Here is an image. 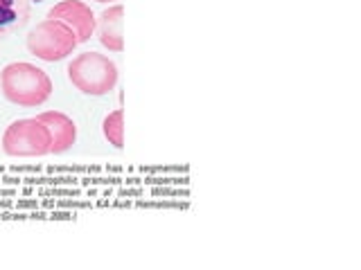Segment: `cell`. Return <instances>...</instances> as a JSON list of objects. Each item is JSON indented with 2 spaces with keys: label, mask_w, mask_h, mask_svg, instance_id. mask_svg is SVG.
Wrapping results in <instances>:
<instances>
[{
  "label": "cell",
  "mask_w": 361,
  "mask_h": 270,
  "mask_svg": "<svg viewBox=\"0 0 361 270\" xmlns=\"http://www.w3.org/2000/svg\"><path fill=\"white\" fill-rule=\"evenodd\" d=\"M0 90L11 104L20 108H37L50 99L52 79L39 65L14 61L0 70Z\"/></svg>",
  "instance_id": "6da1fadb"
},
{
  "label": "cell",
  "mask_w": 361,
  "mask_h": 270,
  "mask_svg": "<svg viewBox=\"0 0 361 270\" xmlns=\"http://www.w3.org/2000/svg\"><path fill=\"white\" fill-rule=\"evenodd\" d=\"M68 82L90 97L109 95L118 86V65L106 54L82 52L66 65Z\"/></svg>",
  "instance_id": "7a4b0ae2"
},
{
  "label": "cell",
  "mask_w": 361,
  "mask_h": 270,
  "mask_svg": "<svg viewBox=\"0 0 361 270\" xmlns=\"http://www.w3.org/2000/svg\"><path fill=\"white\" fill-rule=\"evenodd\" d=\"M77 45L79 43H77L75 32L68 27L66 22L56 18H43L41 22H37V27H34L25 39L27 52L48 63L66 59L68 54H73Z\"/></svg>",
  "instance_id": "3957f363"
},
{
  "label": "cell",
  "mask_w": 361,
  "mask_h": 270,
  "mask_svg": "<svg viewBox=\"0 0 361 270\" xmlns=\"http://www.w3.org/2000/svg\"><path fill=\"white\" fill-rule=\"evenodd\" d=\"M52 135L48 127L37 120H14L3 133V151L11 158H43L50 155Z\"/></svg>",
  "instance_id": "277c9868"
},
{
  "label": "cell",
  "mask_w": 361,
  "mask_h": 270,
  "mask_svg": "<svg viewBox=\"0 0 361 270\" xmlns=\"http://www.w3.org/2000/svg\"><path fill=\"white\" fill-rule=\"evenodd\" d=\"M45 18H56L75 32L77 43H86L95 34V14L82 0H61L48 9Z\"/></svg>",
  "instance_id": "5b68a950"
},
{
  "label": "cell",
  "mask_w": 361,
  "mask_h": 270,
  "mask_svg": "<svg viewBox=\"0 0 361 270\" xmlns=\"http://www.w3.org/2000/svg\"><path fill=\"white\" fill-rule=\"evenodd\" d=\"M37 120H41L52 135L50 153H54V155L66 153L77 142V124L73 122V117H68L66 112L45 110V112H39Z\"/></svg>",
  "instance_id": "8992f818"
},
{
  "label": "cell",
  "mask_w": 361,
  "mask_h": 270,
  "mask_svg": "<svg viewBox=\"0 0 361 270\" xmlns=\"http://www.w3.org/2000/svg\"><path fill=\"white\" fill-rule=\"evenodd\" d=\"M122 16H124V7L120 3L106 7L95 20V32L99 43L104 45L109 52H122L124 43H122Z\"/></svg>",
  "instance_id": "52a82bcc"
},
{
  "label": "cell",
  "mask_w": 361,
  "mask_h": 270,
  "mask_svg": "<svg viewBox=\"0 0 361 270\" xmlns=\"http://www.w3.org/2000/svg\"><path fill=\"white\" fill-rule=\"evenodd\" d=\"M30 22V0H0V41Z\"/></svg>",
  "instance_id": "ba28073f"
},
{
  "label": "cell",
  "mask_w": 361,
  "mask_h": 270,
  "mask_svg": "<svg viewBox=\"0 0 361 270\" xmlns=\"http://www.w3.org/2000/svg\"><path fill=\"white\" fill-rule=\"evenodd\" d=\"M124 124H122V108H116L113 112L104 117L102 122V133L109 140V144H113L116 149H122L124 146Z\"/></svg>",
  "instance_id": "9c48e42d"
},
{
  "label": "cell",
  "mask_w": 361,
  "mask_h": 270,
  "mask_svg": "<svg viewBox=\"0 0 361 270\" xmlns=\"http://www.w3.org/2000/svg\"><path fill=\"white\" fill-rule=\"evenodd\" d=\"M37 194L39 196H79L82 191L71 187V189H59V187H54V189H37Z\"/></svg>",
  "instance_id": "30bf717a"
},
{
  "label": "cell",
  "mask_w": 361,
  "mask_h": 270,
  "mask_svg": "<svg viewBox=\"0 0 361 270\" xmlns=\"http://www.w3.org/2000/svg\"><path fill=\"white\" fill-rule=\"evenodd\" d=\"M50 219H59V221H61V219H75V214H71V212H56V214H54V212H52V214H50Z\"/></svg>",
  "instance_id": "8fae6325"
},
{
  "label": "cell",
  "mask_w": 361,
  "mask_h": 270,
  "mask_svg": "<svg viewBox=\"0 0 361 270\" xmlns=\"http://www.w3.org/2000/svg\"><path fill=\"white\" fill-rule=\"evenodd\" d=\"M59 205H63V207H88V202H79V200H66V202H59Z\"/></svg>",
  "instance_id": "7c38bea8"
},
{
  "label": "cell",
  "mask_w": 361,
  "mask_h": 270,
  "mask_svg": "<svg viewBox=\"0 0 361 270\" xmlns=\"http://www.w3.org/2000/svg\"><path fill=\"white\" fill-rule=\"evenodd\" d=\"M142 191L140 189H135V191H131V189H127V191H120V196H140Z\"/></svg>",
  "instance_id": "4fadbf2b"
},
{
  "label": "cell",
  "mask_w": 361,
  "mask_h": 270,
  "mask_svg": "<svg viewBox=\"0 0 361 270\" xmlns=\"http://www.w3.org/2000/svg\"><path fill=\"white\" fill-rule=\"evenodd\" d=\"M18 207H37V200H23L18 202Z\"/></svg>",
  "instance_id": "5bb4252c"
},
{
  "label": "cell",
  "mask_w": 361,
  "mask_h": 270,
  "mask_svg": "<svg viewBox=\"0 0 361 270\" xmlns=\"http://www.w3.org/2000/svg\"><path fill=\"white\" fill-rule=\"evenodd\" d=\"M95 3H118V0H95Z\"/></svg>",
  "instance_id": "9a60e30c"
}]
</instances>
